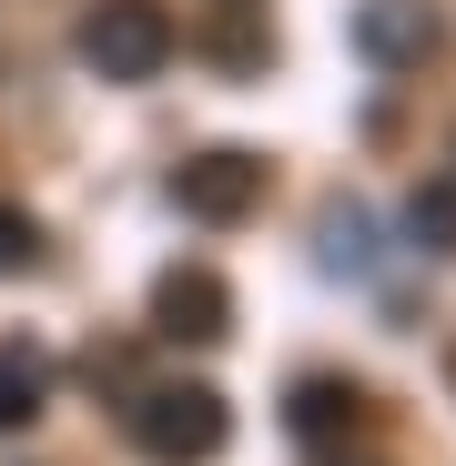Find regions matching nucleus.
Wrapping results in <instances>:
<instances>
[{
	"mask_svg": "<svg viewBox=\"0 0 456 466\" xmlns=\"http://www.w3.org/2000/svg\"><path fill=\"white\" fill-rule=\"evenodd\" d=\"M122 416H132V446H142L152 466H213V456H223V436H234L223 396H213V385H193V375H173V385H142V396H132Z\"/></svg>",
	"mask_w": 456,
	"mask_h": 466,
	"instance_id": "f257e3e1",
	"label": "nucleus"
},
{
	"mask_svg": "<svg viewBox=\"0 0 456 466\" xmlns=\"http://www.w3.org/2000/svg\"><path fill=\"white\" fill-rule=\"evenodd\" d=\"M71 51H82V71H102V82H152V71L173 61V21H163V0H92Z\"/></svg>",
	"mask_w": 456,
	"mask_h": 466,
	"instance_id": "f03ea898",
	"label": "nucleus"
},
{
	"mask_svg": "<svg viewBox=\"0 0 456 466\" xmlns=\"http://www.w3.org/2000/svg\"><path fill=\"white\" fill-rule=\"evenodd\" d=\"M152 335L223 345V335H234V294H223V274H213V264H173L163 284H152Z\"/></svg>",
	"mask_w": 456,
	"mask_h": 466,
	"instance_id": "7ed1b4c3",
	"label": "nucleus"
},
{
	"mask_svg": "<svg viewBox=\"0 0 456 466\" xmlns=\"http://www.w3.org/2000/svg\"><path fill=\"white\" fill-rule=\"evenodd\" d=\"M173 203H183L193 223H244V213L264 203V163L234 152V142H223V152H193V163L173 173Z\"/></svg>",
	"mask_w": 456,
	"mask_h": 466,
	"instance_id": "20e7f679",
	"label": "nucleus"
},
{
	"mask_svg": "<svg viewBox=\"0 0 456 466\" xmlns=\"http://www.w3.org/2000/svg\"><path fill=\"white\" fill-rule=\"evenodd\" d=\"M345 41H355V61H375V71H416V61L436 51V11H426V0H355V11H345Z\"/></svg>",
	"mask_w": 456,
	"mask_h": 466,
	"instance_id": "39448f33",
	"label": "nucleus"
},
{
	"mask_svg": "<svg viewBox=\"0 0 456 466\" xmlns=\"http://www.w3.org/2000/svg\"><path fill=\"white\" fill-rule=\"evenodd\" d=\"M51 406V355L41 345H0V436H21Z\"/></svg>",
	"mask_w": 456,
	"mask_h": 466,
	"instance_id": "423d86ee",
	"label": "nucleus"
},
{
	"mask_svg": "<svg viewBox=\"0 0 456 466\" xmlns=\"http://www.w3.org/2000/svg\"><path fill=\"white\" fill-rule=\"evenodd\" d=\"M406 244L416 254H456V173H436V183L406 193Z\"/></svg>",
	"mask_w": 456,
	"mask_h": 466,
	"instance_id": "0eeeda50",
	"label": "nucleus"
},
{
	"mask_svg": "<svg viewBox=\"0 0 456 466\" xmlns=\"http://www.w3.org/2000/svg\"><path fill=\"white\" fill-rule=\"evenodd\" d=\"M325 274H345V284H365L375 274V223L345 203V213H325Z\"/></svg>",
	"mask_w": 456,
	"mask_h": 466,
	"instance_id": "6e6552de",
	"label": "nucleus"
},
{
	"mask_svg": "<svg viewBox=\"0 0 456 466\" xmlns=\"http://www.w3.org/2000/svg\"><path fill=\"white\" fill-rule=\"evenodd\" d=\"M335 426H355V385H294V436H335Z\"/></svg>",
	"mask_w": 456,
	"mask_h": 466,
	"instance_id": "1a4fd4ad",
	"label": "nucleus"
},
{
	"mask_svg": "<svg viewBox=\"0 0 456 466\" xmlns=\"http://www.w3.org/2000/svg\"><path fill=\"white\" fill-rule=\"evenodd\" d=\"M31 264H41V223L21 203H0V274H31Z\"/></svg>",
	"mask_w": 456,
	"mask_h": 466,
	"instance_id": "9d476101",
	"label": "nucleus"
}]
</instances>
